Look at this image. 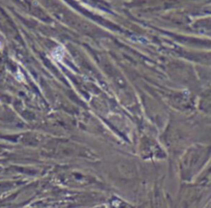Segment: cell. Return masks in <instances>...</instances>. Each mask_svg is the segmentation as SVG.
Segmentation results:
<instances>
[{"mask_svg":"<svg viewBox=\"0 0 211 208\" xmlns=\"http://www.w3.org/2000/svg\"><path fill=\"white\" fill-rule=\"evenodd\" d=\"M63 55H64V49L62 47H57L55 48L52 52V57L54 58V60L56 61H62Z\"/></svg>","mask_w":211,"mask_h":208,"instance_id":"1","label":"cell"},{"mask_svg":"<svg viewBox=\"0 0 211 208\" xmlns=\"http://www.w3.org/2000/svg\"><path fill=\"white\" fill-rule=\"evenodd\" d=\"M0 49H1V43H0Z\"/></svg>","mask_w":211,"mask_h":208,"instance_id":"2","label":"cell"}]
</instances>
